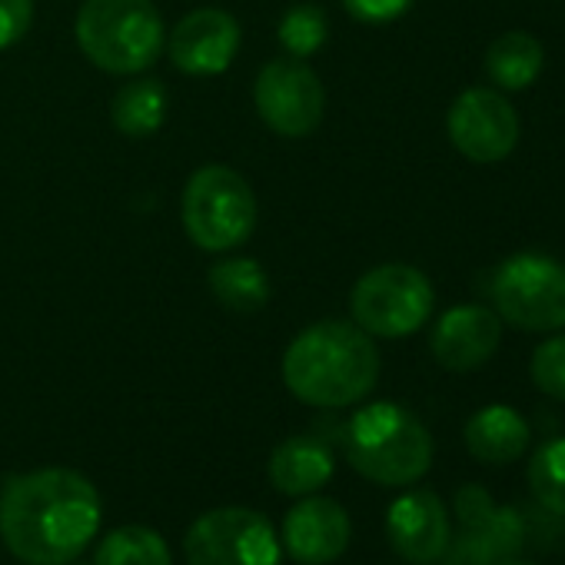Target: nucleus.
<instances>
[{"instance_id":"nucleus-12","label":"nucleus","mask_w":565,"mask_h":565,"mask_svg":"<svg viewBox=\"0 0 565 565\" xmlns=\"http://www.w3.org/2000/svg\"><path fill=\"white\" fill-rule=\"evenodd\" d=\"M386 535L396 555L413 565H433L443 558L452 539L449 512L433 489L403 492L386 512Z\"/></svg>"},{"instance_id":"nucleus-20","label":"nucleus","mask_w":565,"mask_h":565,"mask_svg":"<svg viewBox=\"0 0 565 565\" xmlns=\"http://www.w3.org/2000/svg\"><path fill=\"white\" fill-rule=\"evenodd\" d=\"M94 565H170V545L150 525H120L100 539Z\"/></svg>"},{"instance_id":"nucleus-28","label":"nucleus","mask_w":565,"mask_h":565,"mask_svg":"<svg viewBox=\"0 0 565 565\" xmlns=\"http://www.w3.org/2000/svg\"><path fill=\"white\" fill-rule=\"evenodd\" d=\"M343 8L363 24H390L413 8V0H343Z\"/></svg>"},{"instance_id":"nucleus-17","label":"nucleus","mask_w":565,"mask_h":565,"mask_svg":"<svg viewBox=\"0 0 565 565\" xmlns=\"http://www.w3.org/2000/svg\"><path fill=\"white\" fill-rule=\"evenodd\" d=\"M545 67L542 44L525 31H509L495 38L486 51V77L499 90H525L539 81Z\"/></svg>"},{"instance_id":"nucleus-18","label":"nucleus","mask_w":565,"mask_h":565,"mask_svg":"<svg viewBox=\"0 0 565 565\" xmlns=\"http://www.w3.org/2000/svg\"><path fill=\"white\" fill-rule=\"evenodd\" d=\"M210 290L223 307L236 313H253L269 300V279L256 259L236 256L210 269Z\"/></svg>"},{"instance_id":"nucleus-29","label":"nucleus","mask_w":565,"mask_h":565,"mask_svg":"<svg viewBox=\"0 0 565 565\" xmlns=\"http://www.w3.org/2000/svg\"><path fill=\"white\" fill-rule=\"evenodd\" d=\"M499 565H532V562H499Z\"/></svg>"},{"instance_id":"nucleus-4","label":"nucleus","mask_w":565,"mask_h":565,"mask_svg":"<svg viewBox=\"0 0 565 565\" xmlns=\"http://www.w3.org/2000/svg\"><path fill=\"white\" fill-rule=\"evenodd\" d=\"M74 31L84 57L107 74H140L163 54V18L150 0H84Z\"/></svg>"},{"instance_id":"nucleus-13","label":"nucleus","mask_w":565,"mask_h":565,"mask_svg":"<svg viewBox=\"0 0 565 565\" xmlns=\"http://www.w3.org/2000/svg\"><path fill=\"white\" fill-rule=\"evenodd\" d=\"M170 61L177 71L193 77L223 74L239 51V24L216 8H200L186 14L170 34Z\"/></svg>"},{"instance_id":"nucleus-10","label":"nucleus","mask_w":565,"mask_h":565,"mask_svg":"<svg viewBox=\"0 0 565 565\" xmlns=\"http://www.w3.org/2000/svg\"><path fill=\"white\" fill-rule=\"evenodd\" d=\"M452 147L472 163H499L519 143V114L492 87H469L446 117Z\"/></svg>"},{"instance_id":"nucleus-27","label":"nucleus","mask_w":565,"mask_h":565,"mask_svg":"<svg viewBox=\"0 0 565 565\" xmlns=\"http://www.w3.org/2000/svg\"><path fill=\"white\" fill-rule=\"evenodd\" d=\"M439 562L443 565H495V558L489 555L482 539L469 529H462L456 539H449V548L443 552Z\"/></svg>"},{"instance_id":"nucleus-25","label":"nucleus","mask_w":565,"mask_h":565,"mask_svg":"<svg viewBox=\"0 0 565 565\" xmlns=\"http://www.w3.org/2000/svg\"><path fill=\"white\" fill-rule=\"evenodd\" d=\"M34 21V0H0V51L24 41Z\"/></svg>"},{"instance_id":"nucleus-14","label":"nucleus","mask_w":565,"mask_h":565,"mask_svg":"<svg viewBox=\"0 0 565 565\" xmlns=\"http://www.w3.org/2000/svg\"><path fill=\"white\" fill-rule=\"evenodd\" d=\"M502 340V320L489 307H452L433 327V356L449 373H472L486 366Z\"/></svg>"},{"instance_id":"nucleus-8","label":"nucleus","mask_w":565,"mask_h":565,"mask_svg":"<svg viewBox=\"0 0 565 565\" xmlns=\"http://www.w3.org/2000/svg\"><path fill=\"white\" fill-rule=\"evenodd\" d=\"M183 555L186 565H279L282 545L263 512L223 505L190 525Z\"/></svg>"},{"instance_id":"nucleus-11","label":"nucleus","mask_w":565,"mask_h":565,"mask_svg":"<svg viewBox=\"0 0 565 565\" xmlns=\"http://www.w3.org/2000/svg\"><path fill=\"white\" fill-rule=\"evenodd\" d=\"M350 512L327 495H303L282 519V548L300 565L337 562L350 545Z\"/></svg>"},{"instance_id":"nucleus-1","label":"nucleus","mask_w":565,"mask_h":565,"mask_svg":"<svg viewBox=\"0 0 565 565\" xmlns=\"http://www.w3.org/2000/svg\"><path fill=\"white\" fill-rule=\"evenodd\" d=\"M100 495L74 469L8 476L0 486V535L28 565H71L100 529Z\"/></svg>"},{"instance_id":"nucleus-26","label":"nucleus","mask_w":565,"mask_h":565,"mask_svg":"<svg viewBox=\"0 0 565 565\" xmlns=\"http://www.w3.org/2000/svg\"><path fill=\"white\" fill-rule=\"evenodd\" d=\"M492 509H495L492 495L482 486H476V482H469V486H462L456 492V515H459L462 529H479L489 519Z\"/></svg>"},{"instance_id":"nucleus-21","label":"nucleus","mask_w":565,"mask_h":565,"mask_svg":"<svg viewBox=\"0 0 565 565\" xmlns=\"http://www.w3.org/2000/svg\"><path fill=\"white\" fill-rule=\"evenodd\" d=\"M529 489L535 502L565 519V436L545 439L529 459Z\"/></svg>"},{"instance_id":"nucleus-5","label":"nucleus","mask_w":565,"mask_h":565,"mask_svg":"<svg viewBox=\"0 0 565 565\" xmlns=\"http://www.w3.org/2000/svg\"><path fill=\"white\" fill-rule=\"evenodd\" d=\"M489 297L499 320L515 330H565V263L545 253H515L492 269Z\"/></svg>"},{"instance_id":"nucleus-7","label":"nucleus","mask_w":565,"mask_h":565,"mask_svg":"<svg viewBox=\"0 0 565 565\" xmlns=\"http://www.w3.org/2000/svg\"><path fill=\"white\" fill-rule=\"evenodd\" d=\"M436 307L433 282L423 269L406 263H386L360 276L350 297L353 323L370 337L399 340L416 333Z\"/></svg>"},{"instance_id":"nucleus-6","label":"nucleus","mask_w":565,"mask_h":565,"mask_svg":"<svg viewBox=\"0 0 565 565\" xmlns=\"http://www.w3.org/2000/svg\"><path fill=\"white\" fill-rule=\"evenodd\" d=\"M256 226V196L249 183L220 163L200 167L183 190V230L210 253L239 246Z\"/></svg>"},{"instance_id":"nucleus-22","label":"nucleus","mask_w":565,"mask_h":565,"mask_svg":"<svg viewBox=\"0 0 565 565\" xmlns=\"http://www.w3.org/2000/svg\"><path fill=\"white\" fill-rule=\"evenodd\" d=\"M327 34H330V21L327 11L317 4H297L279 21V44L297 61L317 54L327 44Z\"/></svg>"},{"instance_id":"nucleus-2","label":"nucleus","mask_w":565,"mask_h":565,"mask_svg":"<svg viewBox=\"0 0 565 565\" xmlns=\"http://www.w3.org/2000/svg\"><path fill=\"white\" fill-rule=\"evenodd\" d=\"M380 353L366 330L343 320H323L303 330L282 356V383L310 406L343 409L373 393Z\"/></svg>"},{"instance_id":"nucleus-19","label":"nucleus","mask_w":565,"mask_h":565,"mask_svg":"<svg viewBox=\"0 0 565 565\" xmlns=\"http://www.w3.org/2000/svg\"><path fill=\"white\" fill-rule=\"evenodd\" d=\"M114 124L127 137H150L163 127L167 117V90L160 81H134L114 97Z\"/></svg>"},{"instance_id":"nucleus-3","label":"nucleus","mask_w":565,"mask_h":565,"mask_svg":"<svg viewBox=\"0 0 565 565\" xmlns=\"http://www.w3.org/2000/svg\"><path fill=\"white\" fill-rule=\"evenodd\" d=\"M350 466L376 486H413L433 466V436L399 403H370L343 429Z\"/></svg>"},{"instance_id":"nucleus-24","label":"nucleus","mask_w":565,"mask_h":565,"mask_svg":"<svg viewBox=\"0 0 565 565\" xmlns=\"http://www.w3.org/2000/svg\"><path fill=\"white\" fill-rule=\"evenodd\" d=\"M529 373H532V383L545 396L565 403V333L548 337L545 343L535 347L532 363H529Z\"/></svg>"},{"instance_id":"nucleus-9","label":"nucleus","mask_w":565,"mask_h":565,"mask_svg":"<svg viewBox=\"0 0 565 565\" xmlns=\"http://www.w3.org/2000/svg\"><path fill=\"white\" fill-rule=\"evenodd\" d=\"M259 120L279 137H310L327 110L320 77L297 57L269 61L253 87Z\"/></svg>"},{"instance_id":"nucleus-23","label":"nucleus","mask_w":565,"mask_h":565,"mask_svg":"<svg viewBox=\"0 0 565 565\" xmlns=\"http://www.w3.org/2000/svg\"><path fill=\"white\" fill-rule=\"evenodd\" d=\"M469 532H476V535L482 539V545L489 548V555H492L495 565H499V562H505V558L522 545V539H525V522H522V515H519L512 505H495V509L489 512V519H486L479 529H469Z\"/></svg>"},{"instance_id":"nucleus-15","label":"nucleus","mask_w":565,"mask_h":565,"mask_svg":"<svg viewBox=\"0 0 565 565\" xmlns=\"http://www.w3.org/2000/svg\"><path fill=\"white\" fill-rule=\"evenodd\" d=\"M337 459L323 436H290L269 456V482L282 495H313L333 479Z\"/></svg>"},{"instance_id":"nucleus-16","label":"nucleus","mask_w":565,"mask_h":565,"mask_svg":"<svg viewBox=\"0 0 565 565\" xmlns=\"http://www.w3.org/2000/svg\"><path fill=\"white\" fill-rule=\"evenodd\" d=\"M466 449L489 466H505L515 462L529 449V423L502 403L482 406L469 423H466Z\"/></svg>"}]
</instances>
